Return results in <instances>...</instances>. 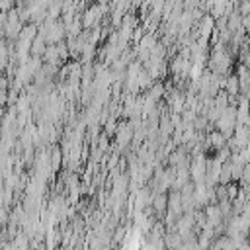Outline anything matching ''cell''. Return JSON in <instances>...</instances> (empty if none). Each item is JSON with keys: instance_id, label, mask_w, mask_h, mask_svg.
<instances>
[{"instance_id": "cell-1", "label": "cell", "mask_w": 250, "mask_h": 250, "mask_svg": "<svg viewBox=\"0 0 250 250\" xmlns=\"http://www.w3.org/2000/svg\"><path fill=\"white\" fill-rule=\"evenodd\" d=\"M102 14H104V8H102V6H92V8H88L86 14H84V20H82V25H84V27H94V25L100 21Z\"/></svg>"}, {"instance_id": "cell-2", "label": "cell", "mask_w": 250, "mask_h": 250, "mask_svg": "<svg viewBox=\"0 0 250 250\" xmlns=\"http://www.w3.org/2000/svg\"><path fill=\"white\" fill-rule=\"evenodd\" d=\"M223 88H225V92H227L230 98H236V96H238V92H240V84H238V76H236V72L225 76V84H223Z\"/></svg>"}, {"instance_id": "cell-3", "label": "cell", "mask_w": 250, "mask_h": 250, "mask_svg": "<svg viewBox=\"0 0 250 250\" xmlns=\"http://www.w3.org/2000/svg\"><path fill=\"white\" fill-rule=\"evenodd\" d=\"M227 145V137L221 133V131H213V133H209V137H207V143H205V146H213L215 150L217 148H221V146H225Z\"/></svg>"}, {"instance_id": "cell-4", "label": "cell", "mask_w": 250, "mask_h": 250, "mask_svg": "<svg viewBox=\"0 0 250 250\" xmlns=\"http://www.w3.org/2000/svg\"><path fill=\"white\" fill-rule=\"evenodd\" d=\"M131 137H133V127H131V125L119 127V131H117V145H119V146L127 145V143L131 141Z\"/></svg>"}, {"instance_id": "cell-5", "label": "cell", "mask_w": 250, "mask_h": 250, "mask_svg": "<svg viewBox=\"0 0 250 250\" xmlns=\"http://www.w3.org/2000/svg\"><path fill=\"white\" fill-rule=\"evenodd\" d=\"M152 207H154V211L156 213H162L164 209H166V203H168V197L164 195V193H156V195H152Z\"/></svg>"}, {"instance_id": "cell-6", "label": "cell", "mask_w": 250, "mask_h": 250, "mask_svg": "<svg viewBox=\"0 0 250 250\" xmlns=\"http://www.w3.org/2000/svg\"><path fill=\"white\" fill-rule=\"evenodd\" d=\"M240 182L250 189V162H246L242 166V178H240Z\"/></svg>"}, {"instance_id": "cell-7", "label": "cell", "mask_w": 250, "mask_h": 250, "mask_svg": "<svg viewBox=\"0 0 250 250\" xmlns=\"http://www.w3.org/2000/svg\"><path fill=\"white\" fill-rule=\"evenodd\" d=\"M162 94H164V86H162V84H156V86H152V88H150V96H148V98L158 100Z\"/></svg>"}, {"instance_id": "cell-8", "label": "cell", "mask_w": 250, "mask_h": 250, "mask_svg": "<svg viewBox=\"0 0 250 250\" xmlns=\"http://www.w3.org/2000/svg\"><path fill=\"white\" fill-rule=\"evenodd\" d=\"M240 27H242L246 33H250V14H246V16L240 18Z\"/></svg>"}, {"instance_id": "cell-9", "label": "cell", "mask_w": 250, "mask_h": 250, "mask_svg": "<svg viewBox=\"0 0 250 250\" xmlns=\"http://www.w3.org/2000/svg\"><path fill=\"white\" fill-rule=\"evenodd\" d=\"M195 4H197V0H186V8H188V10H189V8H193Z\"/></svg>"}]
</instances>
